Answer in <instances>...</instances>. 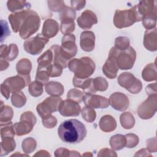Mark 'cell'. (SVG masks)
Instances as JSON below:
<instances>
[{
	"mask_svg": "<svg viewBox=\"0 0 157 157\" xmlns=\"http://www.w3.org/2000/svg\"><path fill=\"white\" fill-rule=\"evenodd\" d=\"M81 113L83 118L87 122H93L96 119V112L92 107L86 105L81 110Z\"/></svg>",
	"mask_w": 157,
	"mask_h": 157,
	"instance_id": "obj_37",
	"label": "cell"
},
{
	"mask_svg": "<svg viewBox=\"0 0 157 157\" xmlns=\"http://www.w3.org/2000/svg\"><path fill=\"white\" fill-rule=\"evenodd\" d=\"M156 28L152 29H147L144 34V45L151 52H155L157 50V36Z\"/></svg>",
	"mask_w": 157,
	"mask_h": 157,
	"instance_id": "obj_22",
	"label": "cell"
},
{
	"mask_svg": "<svg viewBox=\"0 0 157 157\" xmlns=\"http://www.w3.org/2000/svg\"><path fill=\"white\" fill-rule=\"evenodd\" d=\"M118 69L115 57L109 52V57L102 67V72L107 77L113 79L117 77Z\"/></svg>",
	"mask_w": 157,
	"mask_h": 157,
	"instance_id": "obj_18",
	"label": "cell"
},
{
	"mask_svg": "<svg viewBox=\"0 0 157 157\" xmlns=\"http://www.w3.org/2000/svg\"><path fill=\"white\" fill-rule=\"evenodd\" d=\"M40 19L38 14L34 10L29 9L19 31L20 36L26 39L34 34L40 27Z\"/></svg>",
	"mask_w": 157,
	"mask_h": 157,
	"instance_id": "obj_5",
	"label": "cell"
},
{
	"mask_svg": "<svg viewBox=\"0 0 157 157\" xmlns=\"http://www.w3.org/2000/svg\"><path fill=\"white\" fill-rule=\"evenodd\" d=\"M45 91L48 94L59 96L64 92V87L59 82H50L45 84Z\"/></svg>",
	"mask_w": 157,
	"mask_h": 157,
	"instance_id": "obj_28",
	"label": "cell"
},
{
	"mask_svg": "<svg viewBox=\"0 0 157 157\" xmlns=\"http://www.w3.org/2000/svg\"><path fill=\"white\" fill-rule=\"evenodd\" d=\"M18 54V48L16 44L1 45L0 47V58L7 61H12L15 59Z\"/></svg>",
	"mask_w": 157,
	"mask_h": 157,
	"instance_id": "obj_20",
	"label": "cell"
},
{
	"mask_svg": "<svg viewBox=\"0 0 157 157\" xmlns=\"http://www.w3.org/2000/svg\"><path fill=\"white\" fill-rule=\"evenodd\" d=\"M156 1H142L137 4L139 13L143 18L146 17H156Z\"/></svg>",
	"mask_w": 157,
	"mask_h": 157,
	"instance_id": "obj_17",
	"label": "cell"
},
{
	"mask_svg": "<svg viewBox=\"0 0 157 157\" xmlns=\"http://www.w3.org/2000/svg\"><path fill=\"white\" fill-rule=\"evenodd\" d=\"M63 67L56 64H52L45 71L47 72L49 77H56L61 75L63 72Z\"/></svg>",
	"mask_w": 157,
	"mask_h": 157,
	"instance_id": "obj_41",
	"label": "cell"
},
{
	"mask_svg": "<svg viewBox=\"0 0 157 157\" xmlns=\"http://www.w3.org/2000/svg\"><path fill=\"white\" fill-rule=\"evenodd\" d=\"M93 83L94 88L96 90V91H105L107 89L109 85L107 80L104 78L101 77H98L93 78Z\"/></svg>",
	"mask_w": 157,
	"mask_h": 157,
	"instance_id": "obj_39",
	"label": "cell"
},
{
	"mask_svg": "<svg viewBox=\"0 0 157 157\" xmlns=\"http://www.w3.org/2000/svg\"><path fill=\"white\" fill-rule=\"evenodd\" d=\"M83 93L80 90L77 89V88H74L72 90H70L67 94V99H72L78 103L80 102L83 97Z\"/></svg>",
	"mask_w": 157,
	"mask_h": 157,
	"instance_id": "obj_43",
	"label": "cell"
},
{
	"mask_svg": "<svg viewBox=\"0 0 157 157\" xmlns=\"http://www.w3.org/2000/svg\"><path fill=\"white\" fill-rule=\"evenodd\" d=\"M30 75H23L18 74L17 75L7 78L2 83L9 90L10 93L20 91L24 87L27 86L31 83Z\"/></svg>",
	"mask_w": 157,
	"mask_h": 157,
	"instance_id": "obj_11",
	"label": "cell"
},
{
	"mask_svg": "<svg viewBox=\"0 0 157 157\" xmlns=\"http://www.w3.org/2000/svg\"><path fill=\"white\" fill-rule=\"evenodd\" d=\"M58 111L64 117H76L79 115L81 107L78 102L67 99L61 102Z\"/></svg>",
	"mask_w": 157,
	"mask_h": 157,
	"instance_id": "obj_13",
	"label": "cell"
},
{
	"mask_svg": "<svg viewBox=\"0 0 157 157\" xmlns=\"http://www.w3.org/2000/svg\"><path fill=\"white\" fill-rule=\"evenodd\" d=\"M49 39L41 34L26 40L23 44L24 50L33 55H37L41 53Z\"/></svg>",
	"mask_w": 157,
	"mask_h": 157,
	"instance_id": "obj_9",
	"label": "cell"
},
{
	"mask_svg": "<svg viewBox=\"0 0 157 157\" xmlns=\"http://www.w3.org/2000/svg\"><path fill=\"white\" fill-rule=\"evenodd\" d=\"M95 36L94 33L90 31H85L81 33L80 37V45L82 50L91 52L94 48Z\"/></svg>",
	"mask_w": 157,
	"mask_h": 157,
	"instance_id": "obj_19",
	"label": "cell"
},
{
	"mask_svg": "<svg viewBox=\"0 0 157 157\" xmlns=\"http://www.w3.org/2000/svg\"><path fill=\"white\" fill-rule=\"evenodd\" d=\"M121 125L124 129L132 128L135 123V120L133 115L129 112H124L120 116Z\"/></svg>",
	"mask_w": 157,
	"mask_h": 157,
	"instance_id": "obj_35",
	"label": "cell"
},
{
	"mask_svg": "<svg viewBox=\"0 0 157 157\" xmlns=\"http://www.w3.org/2000/svg\"><path fill=\"white\" fill-rule=\"evenodd\" d=\"M114 55L119 69L121 70L131 69L134 64L136 58V52L132 47L125 50H118L114 47L110 52Z\"/></svg>",
	"mask_w": 157,
	"mask_h": 157,
	"instance_id": "obj_4",
	"label": "cell"
},
{
	"mask_svg": "<svg viewBox=\"0 0 157 157\" xmlns=\"http://www.w3.org/2000/svg\"><path fill=\"white\" fill-rule=\"evenodd\" d=\"M62 101V99L59 96L48 97L37 105V112L42 118H45L51 115L53 112L58 111Z\"/></svg>",
	"mask_w": 157,
	"mask_h": 157,
	"instance_id": "obj_6",
	"label": "cell"
},
{
	"mask_svg": "<svg viewBox=\"0 0 157 157\" xmlns=\"http://www.w3.org/2000/svg\"><path fill=\"white\" fill-rule=\"evenodd\" d=\"M78 25L83 29H90L92 26L98 23L96 14L90 10L83 11L77 20Z\"/></svg>",
	"mask_w": 157,
	"mask_h": 157,
	"instance_id": "obj_15",
	"label": "cell"
},
{
	"mask_svg": "<svg viewBox=\"0 0 157 157\" xmlns=\"http://www.w3.org/2000/svg\"><path fill=\"white\" fill-rule=\"evenodd\" d=\"M44 85L39 81H34L29 85L28 91L33 97H38L42 95L43 93Z\"/></svg>",
	"mask_w": 157,
	"mask_h": 157,
	"instance_id": "obj_36",
	"label": "cell"
},
{
	"mask_svg": "<svg viewBox=\"0 0 157 157\" xmlns=\"http://www.w3.org/2000/svg\"><path fill=\"white\" fill-rule=\"evenodd\" d=\"M11 102L13 106L21 108L26 104V96L20 91L13 93L11 96Z\"/></svg>",
	"mask_w": 157,
	"mask_h": 157,
	"instance_id": "obj_33",
	"label": "cell"
},
{
	"mask_svg": "<svg viewBox=\"0 0 157 157\" xmlns=\"http://www.w3.org/2000/svg\"><path fill=\"white\" fill-rule=\"evenodd\" d=\"M1 139L7 137H13L15 135V130L13 128V125H12V122L4 125V128H1Z\"/></svg>",
	"mask_w": 157,
	"mask_h": 157,
	"instance_id": "obj_44",
	"label": "cell"
},
{
	"mask_svg": "<svg viewBox=\"0 0 157 157\" xmlns=\"http://www.w3.org/2000/svg\"><path fill=\"white\" fill-rule=\"evenodd\" d=\"M137 4L128 10H117L113 17V24L117 28L129 27L136 22L142 21Z\"/></svg>",
	"mask_w": 157,
	"mask_h": 157,
	"instance_id": "obj_3",
	"label": "cell"
},
{
	"mask_svg": "<svg viewBox=\"0 0 157 157\" xmlns=\"http://www.w3.org/2000/svg\"><path fill=\"white\" fill-rule=\"evenodd\" d=\"M7 7L9 11L16 13L31 7L30 3L26 1H8Z\"/></svg>",
	"mask_w": 157,
	"mask_h": 157,
	"instance_id": "obj_27",
	"label": "cell"
},
{
	"mask_svg": "<svg viewBox=\"0 0 157 157\" xmlns=\"http://www.w3.org/2000/svg\"><path fill=\"white\" fill-rule=\"evenodd\" d=\"M29 10V9H26L14 13H11L9 15L8 18L13 32L17 33L20 31V27L26 17Z\"/></svg>",
	"mask_w": 157,
	"mask_h": 157,
	"instance_id": "obj_21",
	"label": "cell"
},
{
	"mask_svg": "<svg viewBox=\"0 0 157 157\" xmlns=\"http://www.w3.org/2000/svg\"><path fill=\"white\" fill-rule=\"evenodd\" d=\"M129 39L126 37H118L115 39L114 47L118 50H125L130 46Z\"/></svg>",
	"mask_w": 157,
	"mask_h": 157,
	"instance_id": "obj_40",
	"label": "cell"
},
{
	"mask_svg": "<svg viewBox=\"0 0 157 157\" xmlns=\"http://www.w3.org/2000/svg\"><path fill=\"white\" fill-rule=\"evenodd\" d=\"M1 156L6 155L10 152L12 151L16 147L15 141L12 137H7L2 139L1 143Z\"/></svg>",
	"mask_w": 157,
	"mask_h": 157,
	"instance_id": "obj_30",
	"label": "cell"
},
{
	"mask_svg": "<svg viewBox=\"0 0 157 157\" xmlns=\"http://www.w3.org/2000/svg\"><path fill=\"white\" fill-rule=\"evenodd\" d=\"M9 66V63L4 59H1L0 60V67H1V71H3L4 69H6Z\"/></svg>",
	"mask_w": 157,
	"mask_h": 157,
	"instance_id": "obj_53",
	"label": "cell"
},
{
	"mask_svg": "<svg viewBox=\"0 0 157 157\" xmlns=\"http://www.w3.org/2000/svg\"><path fill=\"white\" fill-rule=\"evenodd\" d=\"M42 124L47 128H52L55 127L57 123V120L54 116L49 115L45 118H42Z\"/></svg>",
	"mask_w": 157,
	"mask_h": 157,
	"instance_id": "obj_49",
	"label": "cell"
},
{
	"mask_svg": "<svg viewBox=\"0 0 157 157\" xmlns=\"http://www.w3.org/2000/svg\"><path fill=\"white\" fill-rule=\"evenodd\" d=\"M99 126L102 131L109 132L116 129L117 123L112 116L106 115L101 117L99 123Z\"/></svg>",
	"mask_w": 157,
	"mask_h": 157,
	"instance_id": "obj_25",
	"label": "cell"
},
{
	"mask_svg": "<svg viewBox=\"0 0 157 157\" xmlns=\"http://www.w3.org/2000/svg\"><path fill=\"white\" fill-rule=\"evenodd\" d=\"M16 69L18 74L23 75H29L32 69L31 62L27 58H22L17 62Z\"/></svg>",
	"mask_w": 157,
	"mask_h": 157,
	"instance_id": "obj_31",
	"label": "cell"
},
{
	"mask_svg": "<svg viewBox=\"0 0 157 157\" xmlns=\"http://www.w3.org/2000/svg\"><path fill=\"white\" fill-rule=\"evenodd\" d=\"M1 91L2 94L6 98V99H8L9 98L10 92L9 91L8 88L2 83L1 85Z\"/></svg>",
	"mask_w": 157,
	"mask_h": 157,
	"instance_id": "obj_52",
	"label": "cell"
},
{
	"mask_svg": "<svg viewBox=\"0 0 157 157\" xmlns=\"http://www.w3.org/2000/svg\"><path fill=\"white\" fill-rule=\"evenodd\" d=\"M142 25L147 29H152L155 28L156 25V17H146L142 18Z\"/></svg>",
	"mask_w": 157,
	"mask_h": 157,
	"instance_id": "obj_46",
	"label": "cell"
},
{
	"mask_svg": "<svg viewBox=\"0 0 157 157\" xmlns=\"http://www.w3.org/2000/svg\"><path fill=\"white\" fill-rule=\"evenodd\" d=\"M75 17H76V13L74 10L72 8L66 6H64V7L62 9V10L60 12V13L59 15V18L60 20L63 19H66V18L75 20Z\"/></svg>",
	"mask_w": 157,
	"mask_h": 157,
	"instance_id": "obj_42",
	"label": "cell"
},
{
	"mask_svg": "<svg viewBox=\"0 0 157 157\" xmlns=\"http://www.w3.org/2000/svg\"><path fill=\"white\" fill-rule=\"evenodd\" d=\"M118 84L132 94L139 93L142 88V85L139 79L129 72L121 74L118 77Z\"/></svg>",
	"mask_w": 157,
	"mask_h": 157,
	"instance_id": "obj_10",
	"label": "cell"
},
{
	"mask_svg": "<svg viewBox=\"0 0 157 157\" xmlns=\"http://www.w3.org/2000/svg\"><path fill=\"white\" fill-rule=\"evenodd\" d=\"M109 104L115 110L118 111H124L129 106L128 98L123 93H114L109 99Z\"/></svg>",
	"mask_w": 157,
	"mask_h": 157,
	"instance_id": "obj_16",
	"label": "cell"
},
{
	"mask_svg": "<svg viewBox=\"0 0 157 157\" xmlns=\"http://www.w3.org/2000/svg\"><path fill=\"white\" fill-rule=\"evenodd\" d=\"M1 42L2 43L4 40L9 35H10V31L9 29L8 24L6 21L4 20H1Z\"/></svg>",
	"mask_w": 157,
	"mask_h": 157,
	"instance_id": "obj_47",
	"label": "cell"
},
{
	"mask_svg": "<svg viewBox=\"0 0 157 157\" xmlns=\"http://www.w3.org/2000/svg\"><path fill=\"white\" fill-rule=\"evenodd\" d=\"M36 118L31 112H24L20 117V122L13 124L15 134L23 136L28 134L33 128L36 123Z\"/></svg>",
	"mask_w": 157,
	"mask_h": 157,
	"instance_id": "obj_7",
	"label": "cell"
},
{
	"mask_svg": "<svg viewBox=\"0 0 157 157\" xmlns=\"http://www.w3.org/2000/svg\"><path fill=\"white\" fill-rule=\"evenodd\" d=\"M36 141L31 137H28L23 140L22 142V149L25 153H32L36 147Z\"/></svg>",
	"mask_w": 157,
	"mask_h": 157,
	"instance_id": "obj_38",
	"label": "cell"
},
{
	"mask_svg": "<svg viewBox=\"0 0 157 157\" xmlns=\"http://www.w3.org/2000/svg\"><path fill=\"white\" fill-rule=\"evenodd\" d=\"M156 111V94L148 96V98L138 107L137 112L142 119L151 118Z\"/></svg>",
	"mask_w": 157,
	"mask_h": 157,
	"instance_id": "obj_12",
	"label": "cell"
},
{
	"mask_svg": "<svg viewBox=\"0 0 157 157\" xmlns=\"http://www.w3.org/2000/svg\"><path fill=\"white\" fill-rule=\"evenodd\" d=\"M126 144V139L125 136L121 134H116L110 137V145L112 149L119 150L124 148Z\"/></svg>",
	"mask_w": 157,
	"mask_h": 157,
	"instance_id": "obj_32",
	"label": "cell"
},
{
	"mask_svg": "<svg viewBox=\"0 0 157 157\" xmlns=\"http://www.w3.org/2000/svg\"><path fill=\"white\" fill-rule=\"evenodd\" d=\"M85 126L76 119H69L61 123L58 128L60 139L65 143L76 144L82 142L86 136Z\"/></svg>",
	"mask_w": 157,
	"mask_h": 157,
	"instance_id": "obj_1",
	"label": "cell"
},
{
	"mask_svg": "<svg viewBox=\"0 0 157 157\" xmlns=\"http://www.w3.org/2000/svg\"><path fill=\"white\" fill-rule=\"evenodd\" d=\"M47 2L49 9L54 12H60L65 6V4L63 1H48Z\"/></svg>",
	"mask_w": 157,
	"mask_h": 157,
	"instance_id": "obj_45",
	"label": "cell"
},
{
	"mask_svg": "<svg viewBox=\"0 0 157 157\" xmlns=\"http://www.w3.org/2000/svg\"><path fill=\"white\" fill-rule=\"evenodd\" d=\"M85 1H71V6L75 10H80L85 7Z\"/></svg>",
	"mask_w": 157,
	"mask_h": 157,
	"instance_id": "obj_51",
	"label": "cell"
},
{
	"mask_svg": "<svg viewBox=\"0 0 157 157\" xmlns=\"http://www.w3.org/2000/svg\"><path fill=\"white\" fill-rule=\"evenodd\" d=\"M1 112H0V122L1 126L6 125L10 122L13 117V109L9 105H3L2 101L1 102Z\"/></svg>",
	"mask_w": 157,
	"mask_h": 157,
	"instance_id": "obj_26",
	"label": "cell"
},
{
	"mask_svg": "<svg viewBox=\"0 0 157 157\" xmlns=\"http://www.w3.org/2000/svg\"><path fill=\"white\" fill-rule=\"evenodd\" d=\"M59 52L63 58L68 61L74 58L77 52L75 44V37L74 34H65L62 37L61 46L59 47Z\"/></svg>",
	"mask_w": 157,
	"mask_h": 157,
	"instance_id": "obj_8",
	"label": "cell"
},
{
	"mask_svg": "<svg viewBox=\"0 0 157 157\" xmlns=\"http://www.w3.org/2000/svg\"><path fill=\"white\" fill-rule=\"evenodd\" d=\"M58 31L59 25L56 21L48 18L44 21L42 31V34L44 37L48 39L53 37L57 34Z\"/></svg>",
	"mask_w": 157,
	"mask_h": 157,
	"instance_id": "obj_23",
	"label": "cell"
},
{
	"mask_svg": "<svg viewBox=\"0 0 157 157\" xmlns=\"http://www.w3.org/2000/svg\"><path fill=\"white\" fill-rule=\"evenodd\" d=\"M61 21L60 30L64 35L69 34L72 33L75 29V23L74 20L66 18L63 19Z\"/></svg>",
	"mask_w": 157,
	"mask_h": 157,
	"instance_id": "obj_34",
	"label": "cell"
},
{
	"mask_svg": "<svg viewBox=\"0 0 157 157\" xmlns=\"http://www.w3.org/2000/svg\"><path fill=\"white\" fill-rule=\"evenodd\" d=\"M82 101L85 105L93 109H105L109 105V100L106 98L96 94H86Z\"/></svg>",
	"mask_w": 157,
	"mask_h": 157,
	"instance_id": "obj_14",
	"label": "cell"
},
{
	"mask_svg": "<svg viewBox=\"0 0 157 157\" xmlns=\"http://www.w3.org/2000/svg\"><path fill=\"white\" fill-rule=\"evenodd\" d=\"M67 66L69 70L74 73V76L80 79H85L90 77L96 67L94 62L87 56L80 59H72L68 62Z\"/></svg>",
	"mask_w": 157,
	"mask_h": 157,
	"instance_id": "obj_2",
	"label": "cell"
},
{
	"mask_svg": "<svg viewBox=\"0 0 157 157\" xmlns=\"http://www.w3.org/2000/svg\"><path fill=\"white\" fill-rule=\"evenodd\" d=\"M53 53L50 48L45 51L40 57L37 59L38 66L37 71L45 70L50 65L53 64Z\"/></svg>",
	"mask_w": 157,
	"mask_h": 157,
	"instance_id": "obj_24",
	"label": "cell"
},
{
	"mask_svg": "<svg viewBox=\"0 0 157 157\" xmlns=\"http://www.w3.org/2000/svg\"><path fill=\"white\" fill-rule=\"evenodd\" d=\"M49 76L45 70L37 71L36 75V80L41 82L43 85H45L49 80Z\"/></svg>",
	"mask_w": 157,
	"mask_h": 157,
	"instance_id": "obj_50",
	"label": "cell"
},
{
	"mask_svg": "<svg viewBox=\"0 0 157 157\" xmlns=\"http://www.w3.org/2000/svg\"><path fill=\"white\" fill-rule=\"evenodd\" d=\"M126 139V146L127 148H134L139 143L138 136L134 134H128L125 135Z\"/></svg>",
	"mask_w": 157,
	"mask_h": 157,
	"instance_id": "obj_48",
	"label": "cell"
},
{
	"mask_svg": "<svg viewBox=\"0 0 157 157\" xmlns=\"http://www.w3.org/2000/svg\"><path fill=\"white\" fill-rule=\"evenodd\" d=\"M143 79L147 82L156 80V66L155 63H150L147 65L142 72Z\"/></svg>",
	"mask_w": 157,
	"mask_h": 157,
	"instance_id": "obj_29",
	"label": "cell"
}]
</instances>
